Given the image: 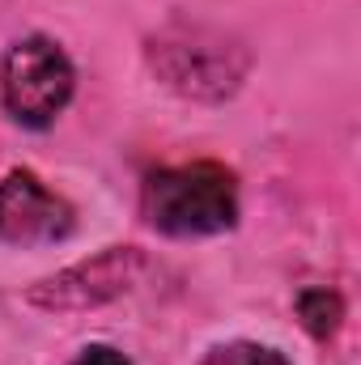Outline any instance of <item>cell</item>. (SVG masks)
Instances as JSON below:
<instances>
[{"label":"cell","mask_w":361,"mask_h":365,"mask_svg":"<svg viewBox=\"0 0 361 365\" xmlns=\"http://www.w3.org/2000/svg\"><path fill=\"white\" fill-rule=\"evenodd\" d=\"M145 64L158 86L187 102H230L247 86L251 51L238 34L208 21H166L145 38Z\"/></svg>","instance_id":"1"},{"label":"cell","mask_w":361,"mask_h":365,"mask_svg":"<svg viewBox=\"0 0 361 365\" xmlns=\"http://www.w3.org/2000/svg\"><path fill=\"white\" fill-rule=\"evenodd\" d=\"M141 217L162 238H221L243 217L238 175L221 162L158 166L141 182Z\"/></svg>","instance_id":"2"},{"label":"cell","mask_w":361,"mask_h":365,"mask_svg":"<svg viewBox=\"0 0 361 365\" xmlns=\"http://www.w3.org/2000/svg\"><path fill=\"white\" fill-rule=\"evenodd\" d=\"M77 93V64L51 34H21L0 51V106L13 123L43 132Z\"/></svg>","instance_id":"3"},{"label":"cell","mask_w":361,"mask_h":365,"mask_svg":"<svg viewBox=\"0 0 361 365\" xmlns=\"http://www.w3.org/2000/svg\"><path fill=\"white\" fill-rule=\"evenodd\" d=\"M149 272V255L132 242L123 247H102L90 259H77L56 276H43L39 284L26 289V306L43 310V314H81L119 302L123 293H132L141 284V276Z\"/></svg>","instance_id":"4"},{"label":"cell","mask_w":361,"mask_h":365,"mask_svg":"<svg viewBox=\"0 0 361 365\" xmlns=\"http://www.w3.org/2000/svg\"><path fill=\"white\" fill-rule=\"evenodd\" d=\"M77 234V208L30 166H13L0 175V242L30 251L56 247Z\"/></svg>","instance_id":"5"},{"label":"cell","mask_w":361,"mask_h":365,"mask_svg":"<svg viewBox=\"0 0 361 365\" xmlns=\"http://www.w3.org/2000/svg\"><path fill=\"white\" fill-rule=\"evenodd\" d=\"M293 314H298V323H302L306 336H315L319 344H327L345 327V297L332 284H306L293 297Z\"/></svg>","instance_id":"6"},{"label":"cell","mask_w":361,"mask_h":365,"mask_svg":"<svg viewBox=\"0 0 361 365\" xmlns=\"http://www.w3.org/2000/svg\"><path fill=\"white\" fill-rule=\"evenodd\" d=\"M200 365H293L280 349L260 344V340H225V344H213Z\"/></svg>","instance_id":"7"},{"label":"cell","mask_w":361,"mask_h":365,"mask_svg":"<svg viewBox=\"0 0 361 365\" xmlns=\"http://www.w3.org/2000/svg\"><path fill=\"white\" fill-rule=\"evenodd\" d=\"M68 365H132V361H128L119 349H111V344H86Z\"/></svg>","instance_id":"8"}]
</instances>
